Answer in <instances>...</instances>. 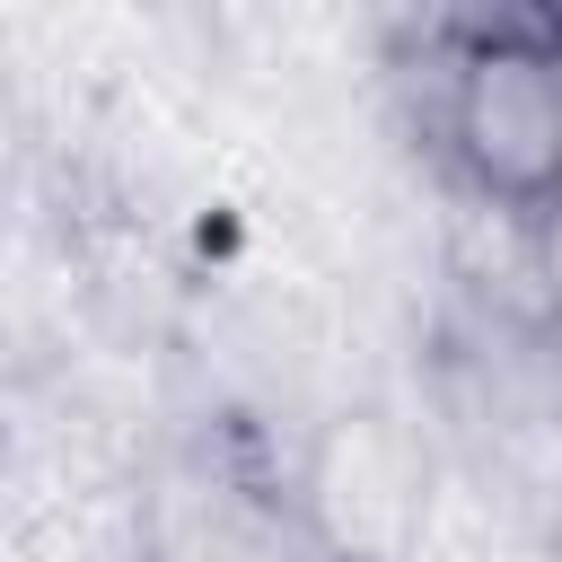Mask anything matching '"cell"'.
I'll list each match as a JSON object with an SVG mask.
<instances>
[{
    "mask_svg": "<svg viewBox=\"0 0 562 562\" xmlns=\"http://www.w3.org/2000/svg\"><path fill=\"white\" fill-rule=\"evenodd\" d=\"M457 140L501 193H536L562 176V61L536 44L474 53L457 88Z\"/></svg>",
    "mask_w": 562,
    "mask_h": 562,
    "instance_id": "1",
    "label": "cell"
}]
</instances>
